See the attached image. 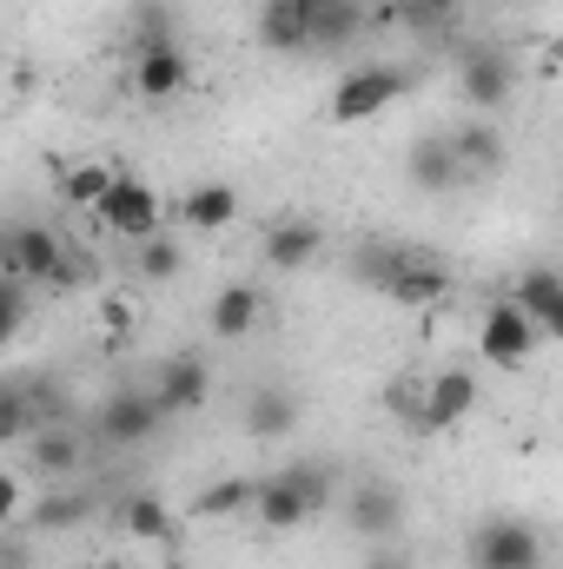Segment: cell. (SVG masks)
I'll return each instance as SVG.
<instances>
[{"label":"cell","instance_id":"6da1fadb","mask_svg":"<svg viewBox=\"0 0 563 569\" xmlns=\"http://www.w3.org/2000/svg\"><path fill=\"white\" fill-rule=\"evenodd\" d=\"M332 470L325 463H285L273 477H259V497H253V517L266 523V530H298V523H312L325 503H332Z\"/></svg>","mask_w":563,"mask_h":569},{"label":"cell","instance_id":"7a4b0ae2","mask_svg":"<svg viewBox=\"0 0 563 569\" xmlns=\"http://www.w3.org/2000/svg\"><path fill=\"white\" fill-rule=\"evenodd\" d=\"M537 345H544V325H537L517 298H497V305L484 311V325H477V358H484L491 371H524V365L537 358Z\"/></svg>","mask_w":563,"mask_h":569},{"label":"cell","instance_id":"3957f363","mask_svg":"<svg viewBox=\"0 0 563 569\" xmlns=\"http://www.w3.org/2000/svg\"><path fill=\"white\" fill-rule=\"evenodd\" d=\"M7 279L47 284V291H73V284H80V266H73V252H67L53 232L13 226V239H7Z\"/></svg>","mask_w":563,"mask_h":569},{"label":"cell","instance_id":"277c9868","mask_svg":"<svg viewBox=\"0 0 563 569\" xmlns=\"http://www.w3.org/2000/svg\"><path fill=\"white\" fill-rule=\"evenodd\" d=\"M113 239H127V246H146V239H159L166 232V206H159V192L134 179V172H120L113 179V192L100 199V212H93Z\"/></svg>","mask_w":563,"mask_h":569},{"label":"cell","instance_id":"5b68a950","mask_svg":"<svg viewBox=\"0 0 563 569\" xmlns=\"http://www.w3.org/2000/svg\"><path fill=\"white\" fill-rule=\"evenodd\" d=\"M464 563L471 569H544V537L517 517H491L471 530L464 543Z\"/></svg>","mask_w":563,"mask_h":569},{"label":"cell","instance_id":"8992f818","mask_svg":"<svg viewBox=\"0 0 563 569\" xmlns=\"http://www.w3.org/2000/svg\"><path fill=\"white\" fill-rule=\"evenodd\" d=\"M405 93V67H352L338 87H332V120L338 127H365V120H378L392 100Z\"/></svg>","mask_w":563,"mask_h":569},{"label":"cell","instance_id":"52a82bcc","mask_svg":"<svg viewBox=\"0 0 563 569\" xmlns=\"http://www.w3.org/2000/svg\"><path fill=\"white\" fill-rule=\"evenodd\" d=\"M152 398L166 405V418H192V411L213 398V365H206L199 351H172V358H159V371H152Z\"/></svg>","mask_w":563,"mask_h":569},{"label":"cell","instance_id":"ba28073f","mask_svg":"<svg viewBox=\"0 0 563 569\" xmlns=\"http://www.w3.org/2000/svg\"><path fill=\"white\" fill-rule=\"evenodd\" d=\"M372 284L392 298V305H412V311H424V305H437L444 291H451V279H444V266L437 259H418V252H398V259H378V272H372Z\"/></svg>","mask_w":563,"mask_h":569},{"label":"cell","instance_id":"9c48e42d","mask_svg":"<svg viewBox=\"0 0 563 569\" xmlns=\"http://www.w3.org/2000/svg\"><path fill=\"white\" fill-rule=\"evenodd\" d=\"M166 418V405L152 398V391H113L107 405H100V443H113V450H134L146 443L152 430Z\"/></svg>","mask_w":563,"mask_h":569},{"label":"cell","instance_id":"30bf717a","mask_svg":"<svg viewBox=\"0 0 563 569\" xmlns=\"http://www.w3.org/2000/svg\"><path fill=\"white\" fill-rule=\"evenodd\" d=\"M477 411V371H437L431 378V391H424V425L418 437H444V430H457L464 418Z\"/></svg>","mask_w":563,"mask_h":569},{"label":"cell","instance_id":"8fae6325","mask_svg":"<svg viewBox=\"0 0 563 569\" xmlns=\"http://www.w3.org/2000/svg\"><path fill=\"white\" fill-rule=\"evenodd\" d=\"M345 523L365 537V543H398V523H405V497L392 483H358L345 497Z\"/></svg>","mask_w":563,"mask_h":569},{"label":"cell","instance_id":"7c38bea8","mask_svg":"<svg viewBox=\"0 0 563 569\" xmlns=\"http://www.w3.org/2000/svg\"><path fill=\"white\" fill-rule=\"evenodd\" d=\"M186 80H192L186 53H179L166 33H152L140 47V60H134V93H140V100H172V93H186Z\"/></svg>","mask_w":563,"mask_h":569},{"label":"cell","instance_id":"4fadbf2b","mask_svg":"<svg viewBox=\"0 0 563 569\" xmlns=\"http://www.w3.org/2000/svg\"><path fill=\"white\" fill-rule=\"evenodd\" d=\"M464 107H477V120L484 113H497L504 100H511V87H517V73H511V53H497V47H477L471 60H464Z\"/></svg>","mask_w":563,"mask_h":569},{"label":"cell","instance_id":"5bb4252c","mask_svg":"<svg viewBox=\"0 0 563 569\" xmlns=\"http://www.w3.org/2000/svg\"><path fill=\"white\" fill-rule=\"evenodd\" d=\"M266 318V291L259 284H219L213 291V305H206V331L213 338H253V325Z\"/></svg>","mask_w":563,"mask_h":569},{"label":"cell","instance_id":"9a60e30c","mask_svg":"<svg viewBox=\"0 0 563 569\" xmlns=\"http://www.w3.org/2000/svg\"><path fill=\"white\" fill-rule=\"evenodd\" d=\"M318 13H325V0H266V7H259V40H266L273 53L312 47Z\"/></svg>","mask_w":563,"mask_h":569},{"label":"cell","instance_id":"2e32d148","mask_svg":"<svg viewBox=\"0 0 563 569\" xmlns=\"http://www.w3.org/2000/svg\"><path fill=\"white\" fill-rule=\"evenodd\" d=\"M318 252H325L318 219H279V226L266 232V272H305Z\"/></svg>","mask_w":563,"mask_h":569},{"label":"cell","instance_id":"e0dca14e","mask_svg":"<svg viewBox=\"0 0 563 569\" xmlns=\"http://www.w3.org/2000/svg\"><path fill=\"white\" fill-rule=\"evenodd\" d=\"M179 219H186V232H226V226L239 219V192H233L226 179H199V186L179 199Z\"/></svg>","mask_w":563,"mask_h":569},{"label":"cell","instance_id":"ac0fdd59","mask_svg":"<svg viewBox=\"0 0 563 569\" xmlns=\"http://www.w3.org/2000/svg\"><path fill=\"white\" fill-rule=\"evenodd\" d=\"M412 186H418V192H457V186H471V179H464V159H457V146H451V133L412 146Z\"/></svg>","mask_w":563,"mask_h":569},{"label":"cell","instance_id":"d6986e66","mask_svg":"<svg viewBox=\"0 0 563 569\" xmlns=\"http://www.w3.org/2000/svg\"><path fill=\"white\" fill-rule=\"evenodd\" d=\"M246 430L253 437H266V443H279L298 430V398L285 391V385H259L253 391V405H246Z\"/></svg>","mask_w":563,"mask_h":569},{"label":"cell","instance_id":"ffe728a7","mask_svg":"<svg viewBox=\"0 0 563 569\" xmlns=\"http://www.w3.org/2000/svg\"><path fill=\"white\" fill-rule=\"evenodd\" d=\"M451 146H457V159H464V179H471V186L504 172V140H497V127L471 120V127H457V133H451Z\"/></svg>","mask_w":563,"mask_h":569},{"label":"cell","instance_id":"44dd1931","mask_svg":"<svg viewBox=\"0 0 563 569\" xmlns=\"http://www.w3.org/2000/svg\"><path fill=\"white\" fill-rule=\"evenodd\" d=\"M127 537L172 550V543H179V517H172L159 497H127Z\"/></svg>","mask_w":563,"mask_h":569},{"label":"cell","instance_id":"7402d4cb","mask_svg":"<svg viewBox=\"0 0 563 569\" xmlns=\"http://www.w3.org/2000/svg\"><path fill=\"white\" fill-rule=\"evenodd\" d=\"M27 457H33V470H40L47 483L80 470V443H73L67 430H40V437H27Z\"/></svg>","mask_w":563,"mask_h":569},{"label":"cell","instance_id":"603a6c76","mask_svg":"<svg viewBox=\"0 0 563 569\" xmlns=\"http://www.w3.org/2000/svg\"><path fill=\"white\" fill-rule=\"evenodd\" d=\"M253 497H259L253 477H219L192 497V517H239V510H253Z\"/></svg>","mask_w":563,"mask_h":569},{"label":"cell","instance_id":"cb8c5ba5","mask_svg":"<svg viewBox=\"0 0 563 569\" xmlns=\"http://www.w3.org/2000/svg\"><path fill=\"white\" fill-rule=\"evenodd\" d=\"M113 179H120V172H107V166H67V172H60V199L80 206V212H100V199L113 192Z\"/></svg>","mask_w":563,"mask_h":569},{"label":"cell","instance_id":"d4e9b609","mask_svg":"<svg viewBox=\"0 0 563 569\" xmlns=\"http://www.w3.org/2000/svg\"><path fill=\"white\" fill-rule=\"evenodd\" d=\"M392 20H412V27H451L457 7H451V0H392V7L372 13V27H392Z\"/></svg>","mask_w":563,"mask_h":569},{"label":"cell","instance_id":"484cf974","mask_svg":"<svg viewBox=\"0 0 563 569\" xmlns=\"http://www.w3.org/2000/svg\"><path fill=\"white\" fill-rule=\"evenodd\" d=\"M365 27H372V20H365V7H325V13H318V27H312V47H352Z\"/></svg>","mask_w":563,"mask_h":569},{"label":"cell","instance_id":"4316f807","mask_svg":"<svg viewBox=\"0 0 563 569\" xmlns=\"http://www.w3.org/2000/svg\"><path fill=\"white\" fill-rule=\"evenodd\" d=\"M511 298H517V305H524L531 318H544V311H551V305L563 298V272H551V266H537V272H524V279L511 284Z\"/></svg>","mask_w":563,"mask_h":569},{"label":"cell","instance_id":"83f0119b","mask_svg":"<svg viewBox=\"0 0 563 569\" xmlns=\"http://www.w3.org/2000/svg\"><path fill=\"white\" fill-rule=\"evenodd\" d=\"M424 391H431V378H398V385L385 391V405H392L405 425L418 430V425H424Z\"/></svg>","mask_w":563,"mask_h":569},{"label":"cell","instance_id":"f1b7e54d","mask_svg":"<svg viewBox=\"0 0 563 569\" xmlns=\"http://www.w3.org/2000/svg\"><path fill=\"white\" fill-rule=\"evenodd\" d=\"M140 272H146V279H159V284H166V279H179V246H172L166 232L140 246Z\"/></svg>","mask_w":563,"mask_h":569},{"label":"cell","instance_id":"f546056e","mask_svg":"<svg viewBox=\"0 0 563 569\" xmlns=\"http://www.w3.org/2000/svg\"><path fill=\"white\" fill-rule=\"evenodd\" d=\"M80 517H87V503H80V497L47 490V503H40V523H47V530H67V523H80Z\"/></svg>","mask_w":563,"mask_h":569},{"label":"cell","instance_id":"4dcf8cb0","mask_svg":"<svg viewBox=\"0 0 563 569\" xmlns=\"http://www.w3.org/2000/svg\"><path fill=\"white\" fill-rule=\"evenodd\" d=\"M27 325V279H7V298H0V338H20Z\"/></svg>","mask_w":563,"mask_h":569},{"label":"cell","instance_id":"1f68e13d","mask_svg":"<svg viewBox=\"0 0 563 569\" xmlns=\"http://www.w3.org/2000/svg\"><path fill=\"white\" fill-rule=\"evenodd\" d=\"M0 437H7V443H27V398H20V391H7V411H0Z\"/></svg>","mask_w":563,"mask_h":569},{"label":"cell","instance_id":"d6a6232c","mask_svg":"<svg viewBox=\"0 0 563 569\" xmlns=\"http://www.w3.org/2000/svg\"><path fill=\"white\" fill-rule=\"evenodd\" d=\"M100 331H107L113 345L134 331V311H127V298H107V305H100Z\"/></svg>","mask_w":563,"mask_h":569},{"label":"cell","instance_id":"836d02e7","mask_svg":"<svg viewBox=\"0 0 563 569\" xmlns=\"http://www.w3.org/2000/svg\"><path fill=\"white\" fill-rule=\"evenodd\" d=\"M365 569H412V557H405L398 543H372V557H365Z\"/></svg>","mask_w":563,"mask_h":569},{"label":"cell","instance_id":"e575fe53","mask_svg":"<svg viewBox=\"0 0 563 569\" xmlns=\"http://www.w3.org/2000/svg\"><path fill=\"white\" fill-rule=\"evenodd\" d=\"M537 325H544V338H551V345H563V298L544 311V318H537Z\"/></svg>","mask_w":563,"mask_h":569},{"label":"cell","instance_id":"d590c367","mask_svg":"<svg viewBox=\"0 0 563 569\" xmlns=\"http://www.w3.org/2000/svg\"><path fill=\"white\" fill-rule=\"evenodd\" d=\"M544 73H563V40H551V47H544Z\"/></svg>","mask_w":563,"mask_h":569},{"label":"cell","instance_id":"8d00e7d4","mask_svg":"<svg viewBox=\"0 0 563 569\" xmlns=\"http://www.w3.org/2000/svg\"><path fill=\"white\" fill-rule=\"evenodd\" d=\"M325 7H365V0H325Z\"/></svg>","mask_w":563,"mask_h":569}]
</instances>
